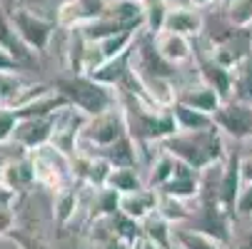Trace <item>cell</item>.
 Listing matches in <instances>:
<instances>
[{
  "label": "cell",
  "mask_w": 252,
  "mask_h": 249,
  "mask_svg": "<svg viewBox=\"0 0 252 249\" xmlns=\"http://www.w3.org/2000/svg\"><path fill=\"white\" fill-rule=\"evenodd\" d=\"M142 237H148L150 242H155L160 249H172V244H175L172 224H170L165 217H160L158 212L142 222Z\"/></svg>",
  "instance_id": "obj_21"
},
{
  "label": "cell",
  "mask_w": 252,
  "mask_h": 249,
  "mask_svg": "<svg viewBox=\"0 0 252 249\" xmlns=\"http://www.w3.org/2000/svg\"><path fill=\"white\" fill-rule=\"evenodd\" d=\"M165 30L190 38V35H197L202 30V18L195 10H170L165 20Z\"/></svg>",
  "instance_id": "obj_19"
},
{
  "label": "cell",
  "mask_w": 252,
  "mask_h": 249,
  "mask_svg": "<svg viewBox=\"0 0 252 249\" xmlns=\"http://www.w3.org/2000/svg\"><path fill=\"white\" fill-rule=\"evenodd\" d=\"M0 108H3V102H0Z\"/></svg>",
  "instance_id": "obj_40"
},
{
  "label": "cell",
  "mask_w": 252,
  "mask_h": 249,
  "mask_svg": "<svg viewBox=\"0 0 252 249\" xmlns=\"http://www.w3.org/2000/svg\"><path fill=\"white\" fill-rule=\"evenodd\" d=\"M230 18L237 28H245L252 23V0H235L230 5Z\"/></svg>",
  "instance_id": "obj_28"
},
{
  "label": "cell",
  "mask_w": 252,
  "mask_h": 249,
  "mask_svg": "<svg viewBox=\"0 0 252 249\" xmlns=\"http://www.w3.org/2000/svg\"><path fill=\"white\" fill-rule=\"evenodd\" d=\"M125 105H123V115L127 132L137 145H148V142H165L177 135V122L172 117V110H158L150 108L148 102H142L140 97L123 92Z\"/></svg>",
  "instance_id": "obj_2"
},
{
  "label": "cell",
  "mask_w": 252,
  "mask_h": 249,
  "mask_svg": "<svg viewBox=\"0 0 252 249\" xmlns=\"http://www.w3.org/2000/svg\"><path fill=\"white\" fill-rule=\"evenodd\" d=\"M135 249H160L155 242H150L148 237H140L137 242H135Z\"/></svg>",
  "instance_id": "obj_37"
},
{
  "label": "cell",
  "mask_w": 252,
  "mask_h": 249,
  "mask_svg": "<svg viewBox=\"0 0 252 249\" xmlns=\"http://www.w3.org/2000/svg\"><path fill=\"white\" fill-rule=\"evenodd\" d=\"M30 157H32V165H35V180L45 187L58 192V190L70 187V182L75 180L73 157L63 155L53 145H45L40 150L30 152Z\"/></svg>",
  "instance_id": "obj_4"
},
{
  "label": "cell",
  "mask_w": 252,
  "mask_h": 249,
  "mask_svg": "<svg viewBox=\"0 0 252 249\" xmlns=\"http://www.w3.org/2000/svg\"><path fill=\"white\" fill-rule=\"evenodd\" d=\"M227 249H252V232L245 234V237H240L235 244H227Z\"/></svg>",
  "instance_id": "obj_36"
},
{
  "label": "cell",
  "mask_w": 252,
  "mask_h": 249,
  "mask_svg": "<svg viewBox=\"0 0 252 249\" xmlns=\"http://www.w3.org/2000/svg\"><path fill=\"white\" fill-rule=\"evenodd\" d=\"M158 202H160V192L153 187H145L140 192H130L120 197V212L132 220V222H145L150 215L158 212Z\"/></svg>",
  "instance_id": "obj_11"
},
{
  "label": "cell",
  "mask_w": 252,
  "mask_h": 249,
  "mask_svg": "<svg viewBox=\"0 0 252 249\" xmlns=\"http://www.w3.org/2000/svg\"><path fill=\"white\" fill-rule=\"evenodd\" d=\"M245 182H242V157L237 152H230L225 165H222V174H220V204L227 212H235L237 197L242 192Z\"/></svg>",
  "instance_id": "obj_9"
},
{
  "label": "cell",
  "mask_w": 252,
  "mask_h": 249,
  "mask_svg": "<svg viewBox=\"0 0 252 249\" xmlns=\"http://www.w3.org/2000/svg\"><path fill=\"white\" fill-rule=\"evenodd\" d=\"M107 187L120 192V194H130V192H140L148 185L142 182V177L137 174V167H113L110 177H107Z\"/></svg>",
  "instance_id": "obj_20"
},
{
  "label": "cell",
  "mask_w": 252,
  "mask_h": 249,
  "mask_svg": "<svg viewBox=\"0 0 252 249\" xmlns=\"http://www.w3.org/2000/svg\"><path fill=\"white\" fill-rule=\"evenodd\" d=\"M158 215L165 217L170 224L190 220V212H188V207L183 204V199H175V197L162 194V192H160V202H158Z\"/></svg>",
  "instance_id": "obj_25"
},
{
  "label": "cell",
  "mask_w": 252,
  "mask_h": 249,
  "mask_svg": "<svg viewBox=\"0 0 252 249\" xmlns=\"http://www.w3.org/2000/svg\"><path fill=\"white\" fill-rule=\"evenodd\" d=\"M200 78H202L205 85H210L215 92L222 97V102L232 100V95H235V73L230 67L215 62V60L202 62L200 65Z\"/></svg>",
  "instance_id": "obj_12"
},
{
  "label": "cell",
  "mask_w": 252,
  "mask_h": 249,
  "mask_svg": "<svg viewBox=\"0 0 252 249\" xmlns=\"http://www.w3.org/2000/svg\"><path fill=\"white\" fill-rule=\"evenodd\" d=\"M170 110H172V117L177 122V132H200V130H207L215 125L212 115H205L195 108H188L183 102H175Z\"/></svg>",
  "instance_id": "obj_16"
},
{
  "label": "cell",
  "mask_w": 252,
  "mask_h": 249,
  "mask_svg": "<svg viewBox=\"0 0 252 249\" xmlns=\"http://www.w3.org/2000/svg\"><path fill=\"white\" fill-rule=\"evenodd\" d=\"M155 48L170 65H180L192 55L185 35H177V32H170V30H162V32L155 35Z\"/></svg>",
  "instance_id": "obj_15"
},
{
  "label": "cell",
  "mask_w": 252,
  "mask_h": 249,
  "mask_svg": "<svg viewBox=\"0 0 252 249\" xmlns=\"http://www.w3.org/2000/svg\"><path fill=\"white\" fill-rule=\"evenodd\" d=\"M55 125H58V112L50 115V117L18 120L10 142H15V145L20 150H25V152H35V150H40V147H45V145H50V142H53Z\"/></svg>",
  "instance_id": "obj_7"
},
{
  "label": "cell",
  "mask_w": 252,
  "mask_h": 249,
  "mask_svg": "<svg viewBox=\"0 0 252 249\" xmlns=\"http://www.w3.org/2000/svg\"><path fill=\"white\" fill-rule=\"evenodd\" d=\"M172 237H175L177 249H227V244H225V242L215 239L212 234L200 232V229L175 227V229H172Z\"/></svg>",
  "instance_id": "obj_17"
},
{
  "label": "cell",
  "mask_w": 252,
  "mask_h": 249,
  "mask_svg": "<svg viewBox=\"0 0 252 249\" xmlns=\"http://www.w3.org/2000/svg\"><path fill=\"white\" fill-rule=\"evenodd\" d=\"M175 102H183L188 105V108H195L205 115H215L220 110V105H222V97L215 92L210 85H197V87H188L183 92H177V100Z\"/></svg>",
  "instance_id": "obj_13"
},
{
  "label": "cell",
  "mask_w": 252,
  "mask_h": 249,
  "mask_svg": "<svg viewBox=\"0 0 252 249\" xmlns=\"http://www.w3.org/2000/svg\"><path fill=\"white\" fill-rule=\"evenodd\" d=\"M15 232V207H0V237Z\"/></svg>",
  "instance_id": "obj_30"
},
{
  "label": "cell",
  "mask_w": 252,
  "mask_h": 249,
  "mask_svg": "<svg viewBox=\"0 0 252 249\" xmlns=\"http://www.w3.org/2000/svg\"><path fill=\"white\" fill-rule=\"evenodd\" d=\"M195 5H207V3H212V0H192Z\"/></svg>",
  "instance_id": "obj_38"
},
{
  "label": "cell",
  "mask_w": 252,
  "mask_h": 249,
  "mask_svg": "<svg viewBox=\"0 0 252 249\" xmlns=\"http://www.w3.org/2000/svg\"><path fill=\"white\" fill-rule=\"evenodd\" d=\"M235 212L240 217H252V185H245L240 197H237V204H235Z\"/></svg>",
  "instance_id": "obj_31"
},
{
  "label": "cell",
  "mask_w": 252,
  "mask_h": 249,
  "mask_svg": "<svg viewBox=\"0 0 252 249\" xmlns=\"http://www.w3.org/2000/svg\"><path fill=\"white\" fill-rule=\"evenodd\" d=\"M242 182L252 185V157H242Z\"/></svg>",
  "instance_id": "obj_35"
},
{
  "label": "cell",
  "mask_w": 252,
  "mask_h": 249,
  "mask_svg": "<svg viewBox=\"0 0 252 249\" xmlns=\"http://www.w3.org/2000/svg\"><path fill=\"white\" fill-rule=\"evenodd\" d=\"M125 135H127V125H125L123 110H110L105 115H97V117L88 120V125L83 127V135H80V147L90 145V147L102 152L110 145H115V142Z\"/></svg>",
  "instance_id": "obj_5"
},
{
  "label": "cell",
  "mask_w": 252,
  "mask_h": 249,
  "mask_svg": "<svg viewBox=\"0 0 252 249\" xmlns=\"http://www.w3.org/2000/svg\"><path fill=\"white\" fill-rule=\"evenodd\" d=\"M8 239H13L15 244H18V249H50L40 237H32V234H25V232H20V229H15Z\"/></svg>",
  "instance_id": "obj_29"
},
{
  "label": "cell",
  "mask_w": 252,
  "mask_h": 249,
  "mask_svg": "<svg viewBox=\"0 0 252 249\" xmlns=\"http://www.w3.org/2000/svg\"><path fill=\"white\" fill-rule=\"evenodd\" d=\"M0 182H3L8 190L13 192H25L30 185H35V165H32V157L30 152H25L23 157H15V160H8L0 169Z\"/></svg>",
  "instance_id": "obj_10"
},
{
  "label": "cell",
  "mask_w": 252,
  "mask_h": 249,
  "mask_svg": "<svg viewBox=\"0 0 252 249\" xmlns=\"http://www.w3.org/2000/svg\"><path fill=\"white\" fill-rule=\"evenodd\" d=\"M162 150H167L172 157L185 162L195 172H205L212 165H220L230 155V152H225L222 132L215 125L207 130H200V132H177L175 137L162 142Z\"/></svg>",
  "instance_id": "obj_1"
},
{
  "label": "cell",
  "mask_w": 252,
  "mask_h": 249,
  "mask_svg": "<svg viewBox=\"0 0 252 249\" xmlns=\"http://www.w3.org/2000/svg\"><path fill=\"white\" fill-rule=\"evenodd\" d=\"M15 202H18V192L8 190L3 182H0V207H15Z\"/></svg>",
  "instance_id": "obj_33"
},
{
  "label": "cell",
  "mask_w": 252,
  "mask_h": 249,
  "mask_svg": "<svg viewBox=\"0 0 252 249\" xmlns=\"http://www.w3.org/2000/svg\"><path fill=\"white\" fill-rule=\"evenodd\" d=\"M102 0H70L60 8V23L63 25H75V23H93L97 18H102Z\"/></svg>",
  "instance_id": "obj_14"
},
{
  "label": "cell",
  "mask_w": 252,
  "mask_h": 249,
  "mask_svg": "<svg viewBox=\"0 0 252 249\" xmlns=\"http://www.w3.org/2000/svg\"><path fill=\"white\" fill-rule=\"evenodd\" d=\"M105 249H135V244L127 242V239H120V237H110L107 244H105Z\"/></svg>",
  "instance_id": "obj_34"
},
{
  "label": "cell",
  "mask_w": 252,
  "mask_h": 249,
  "mask_svg": "<svg viewBox=\"0 0 252 249\" xmlns=\"http://www.w3.org/2000/svg\"><path fill=\"white\" fill-rule=\"evenodd\" d=\"M215 127L222 135L242 142V139H252V105L245 100H227L220 105V110L212 115Z\"/></svg>",
  "instance_id": "obj_6"
},
{
  "label": "cell",
  "mask_w": 252,
  "mask_h": 249,
  "mask_svg": "<svg viewBox=\"0 0 252 249\" xmlns=\"http://www.w3.org/2000/svg\"><path fill=\"white\" fill-rule=\"evenodd\" d=\"M10 23L15 28V32L20 35V40L32 50V53H43L50 43V35H53V23L43 20L38 15H32L28 10H15L10 15Z\"/></svg>",
  "instance_id": "obj_8"
},
{
  "label": "cell",
  "mask_w": 252,
  "mask_h": 249,
  "mask_svg": "<svg viewBox=\"0 0 252 249\" xmlns=\"http://www.w3.org/2000/svg\"><path fill=\"white\" fill-rule=\"evenodd\" d=\"M100 157H105L113 167H137V142L132 139V135L127 132L125 137H120L115 145H110L107 150L100 152Z\"/></svg>",
  "instance_id": "obj_18"
},
{
  "label": "cell",
  "mask_w": 252,
  "mask_h": 249,
  "mask_svg": "<svg viewBox=\"0 0 252 249\" xmlns=\"http://www.w3.org/2000/svg\"><path fill=\"white\" fill-rule=\"evenodd\" d=\"M15 125H18V115L10 108H0V145H8L13 139Z\"/></svg>",
  "instance_id": "obj_27"
},
{
  "label": "cell",
  "mask_w": 252,
  "mask_h": 249,
  "mask_svg": "<svg viewBox=\"0 0 252 249\" xmlns=\"http://www.w3.org/2000/svg\"><path fill=\"white\" fill-rule=\"evenodd\" d=\"M18 70H20V62L5 48H0V73H18Z\"/></svg>",
  "instance_id": "obj_32"
},
{
  "label": "cell",
  "mask_w": 252,
  "mask_h": 249,
  "mask_svg": "<svg viewBox=\"0 0 252 249\" xmlns=\"http://www.w3.org/2000/svg\"><path fill=\"white\" fill-rule=\"evenodd\" d=\"M177 165H180V160L172 157L167 150H162V152L158 155V160L153 162V169H150V177H148V187L162 190V187L172 180V177H175Z\"/></svg>",
  "instance_id": "obj_23"
},
{
  "label": "cell",
  "mask_w": 252,
  "mask_h": 249,
  "mask_svg": "<svg viewBox=\"0 0 252 249\" xmlns=\"http://www.w3.org/2000/svg\"><path fill=\"white\" fill-rule=\"evenodd\" d=\"M78 212V192L75 187L70 185L65 190H58L55 192V204H53V215L58 220V224H67L70 220L75 217Z\"/></svg>",
  "instance_id": "obj_24"
},
{
  "label": "cell",
  "mask_w": 252,
  "mask_h": 249,
  "mask_svg": "<svg viewBox=\"0 0 252 249\" xmlns=\"http://www.w3.org/2000/svg\"><path fill=\"white\" fill-rule=\"evenodd\" d=\"M0 48H5L18 62H23V60H28V55H30V50H28V45L20 40V35L15 32V28H13V23H10V18L0 10Z\"/></svg>",
  "instance_id": "obj_22"
},
{
  "label": "cell",
  "mask_w": 252,
  "mask_h": 249,
  "mask_svg": "<svg viewBox=\"0 0 252 249\" xmlns=\"http://www.w3.org/2000/svg\"><path fill=\"white\" fill-rule=\"evenodd\" d=\"M167 13L170 10H165V5L160 3V0H153V3L148 5V10H145V23H148V28H150V32H162L165 30V20H167Z\"/></svg>",
  "instance_id": "obj_26"
},
{
  "label": "cell",
  "mask_w": 252,
  "mask_h": 249,
  "mask_svg": "<svg viewBox=\"0 0 252 249\" xmlns=\"http://www.w3.org/2000/svg\"><path fill=\"white\" fill-rule=\"evenodd\" d=\"M232 3H235V0H225V5H227V8H230V5H232Z\"/></svg>",
  "instance_id": "obj_39"
},
{
  "label": "cell",
  "mask_w": 252,
  "mask_h": 249,
  "mask_svg": "<svg viewBox=\"0 0 252 249\" xmlns=\"http://www.w3.org/2000/svg\"><path fill=\"white\" fill-rule=\"evenodd\" d=\"M53 87L70 102V108L80 110L88 117H97L115 110V95L110 92V87L93 80L90 75L78 73L73 78H58Z\"/></svg>",
  "instance_id": "obj_3"
}]
</instances>
